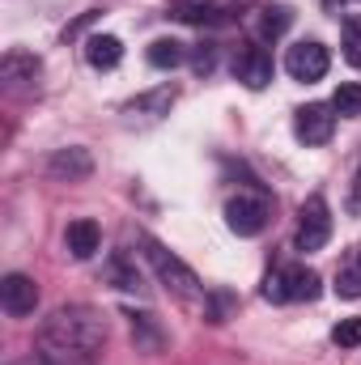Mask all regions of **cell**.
<instances>
[{"label": "cell", "instance_id": "1", "mask_svg": "<svg viewBox=\"0 0 361 365\" xmlns=\"http://www.w3.org/2000/svg\"><path fill=\"white\" fill-rule=\"evenodd\" d=\"M34 349L47 365H90L106 349V319L93 306H60L43 319Z\"/></svg>", "mask_w": 361, "mask_h": 365}, {"label": "cell", "instance_id": "2", "mask_svg": "<svg viewBox=\"0 0 361 365\" xmlns=\"http://www.w3.org/2000/svg\"><path fill=\"white\" fill-rule=\"evenodd\" d=\"M136 242L145 247V259H149V268L158 272V280L166 284V293H175L179 302H195V297H200V276L191 272L179 255H171V251H166L158 238H149V234H136Z\"/></svg>", "mask_w": 361, "mask_h": 365}, {"label": "cell", "instance_id": "3", "mask_svg": "<svg viewBox=\"0 0 361 365\" xmlns=\"http://www.w3.org/2000/svg\"><path fill=\"white\" fill-rule=\"evenodd\" d=\"M268 217H272V204H268L264 191H243V195H234V200L225 204V225H230L238 238H255V234H264Z\"/></svg>", "mask_w": 361, "mask_h": 365}, {"label": "cell", "instance_id": "4", "mask_svg": "<svg viewBox=\"0 0 361 365\" xmlns=\"http://www.w3.org/2000/svg\"><path fill=\"white\" fill-rule=\"evenodd\" d=\"M327 238H332V208H327V200L323 195H306V204H302V212H298V251H323L327 247Z\"/></svg>", "mask_w": 361, "mask_h": 365}, {"label": "cell", "instance_id": "5", "mask_svg": "<svg viewBox=\"0 0 361 365\" xmlns=\"http://www.w3.org/2000/svg\"><path fill=\"white\" fill-rule=\"evenodd\" d=\"M327 64H332V56H327V47L323 43H315V38H306V43H293L289 51H285V73L293 77V81H323L327 77Z\"/></svg>", "mask_w": 361, "mask_h": 365}, {"label": "cell", "instance_id": "6", "mask_svg": "<svg viewBox=\"0 0 361 365\" xmlns=\"http://www.w3.org/2000/svg\"><path fill=\"white\" fill-rule=\"evenodd\" d=\"M293 132H298V140H302V145H327V140H332V132H336V110H332L327 102H310V106H302V110H298Z\"/></svg>", "mask_w": 361, "mask_h": 365}, {"label": "cell", "instance_id": "7", "mask_svg": "<svg viewBox=\"0 0 361 365\" xmlns=\"http://www.w3.org/2000/svg\"><path fill=\"white\" fill-rule=\"evenodd\" d=\"M0 306H4V314H13V319L34 314V306H39V284H34V276H26V272L4 276V280H0Z\"/></svg>", "mask_w": 361, "mask_h": 365}, {"label": "cell", "instance_id": "8", "mask_svg": "<svg viewBox=\"0 0 361 365\" xmlns=\"http://www.w3.org/2000/svg\"><path fill=\"white\" fill-rule=\"evenodd\" d=\"M39 73H43L39 56H30V51H21V47L4 51V60H0V81H4V90L9 93L30 90V86L39 81Z\"/></svg>", "mask_w": 361, "mask_h": 365}, {"label": "cell", "instance_id": "9", "mask_svg": "<svg viewBox=\"0 0 361 365\" xmlns=\"http://www.w3.org/2000/svg\"><path fill=\"white\" fill-rule=\"evenodd\" d=\"M234 77L247 86V90H264L272 81V56L264 47H255V43H247L238 56H234Z\"/></svg>", "mask_w": 361, "mask_h": 365}, {"label": "cell", "instance_id": "10", "mask_svg": "<svg viewBox=\"0 0 361 365\" xmlns=\"http://www.w3.org/2000/svg\"><path fill=\"white\" fill-rule=\"evenodd\" d=\"M64 247H68L73 259H90L93 251L102 247V230H98V221H90V217L68 221V230H64Z\"/></svg>", "mask_w": 361, "mask_h": 365}, {"label": "cell", "instance_id": "11", "mask_svg": "<svg viewBox=\"0 0 361 365\" xmlns=\"http://www.w3.org/2000/svg\"><path fill=\"white\" fill-rule=\"evenodd\" d=\"M47 170L56 175V179H68V182H77V179H90V170H93V158L86 153V149H60L51 162H47Z\"/></svg>", "mask_w": 361, "mask_h": 365}, {"label": "cell", "instance_id": "12", "mask_svg": "<svg viewBox=\"0 0 361 365\" xmlns=\"http://www.w3.org/2000/svg\"><path fill=\"white\" fill-rule=\"evenodd\" d=\"M171 13L187 26H221V21H230V13L221 4H200V0H179Z\"/></svg>", "mask_w": 361, "mask_h": 365}, {"label": "cell", "instance_id": "13", "mask_svg": "<svg viewBox=\"0 0 361 365\" xmlns=\"http://www.w3.org/2000/svg\"><path fill=\"white\" fill-rule=\"evenodd\" d=\"M86 60H90L98 73H106V68H115L123 60V43L115 34H93L90 43H86Z\"/></svg>", "mask_w": 361, "mask_h": 365}, {"label": "cell", "instance_id": "14", "mask_svg": "<svg viewBox=\"0 0 361 365\" xmlns=\"http://www.w3.org/2000/svg\"><path fill=\"white\" fill-rule=\"evenodd\" d=\"M285 289H289V302H315L323 293V280L315 268H285Z\"/></svg>", "mask_w": 361, "mask_h": 365}, {"label": "cell", "instance_id": "15", "mask_svg": "<svg viewBox=\"0 0 361 365\" xmlns=\"http://www.w3.org/2000/svg\"><path fill=\"white\" fill-rule=\"evenodd\" d=\"M336 293L340 297H361V247H353L340 268H336Z\"/></svg>", "mask_w": 361, "mask_h": 365}, {"label": "cell", "instance_id": "16", "mask_svg": "<svg viewBox=\"0 0 361 365\" xmlns=\"http://www.w3.org/2000/svg\"><path fill=\"white\" fill-rule=\"evenodd\" d=\"M340 47H345V60L361 68V13H349L345 26H340Z\"/></svg>", "mask_w": 361, "mask_h": 365}, {"label": "cell", "instance_id": "17", "mask_svg": "<svg viewBox=\"0 0 361 365\" xmlns=\"http://www.w3.org/2000/svg\"><path fill=\"white\" fill-rule=\"evenodd\" d=\"M183 43H175V38H158V43H149V64L153 68H179L183 64Z\"/></svg>", "mask_w": 361, "mask_h": 365}, {"label": "cell", "instance_id": "18", "mask_svg": "<svg viewBox=\"0 0 361 365\" xmlns=\"http://www.w3.org/2000/svg\"><path fill=\"white\" fill-rule=\"evenodd\" d=\"M332 110H336V115H345V119L361 115V86H357V81H349V86H340V90L332 93Z\"/></svg>", "mask_w": 361, "mask_h": 365}, {"label": "cell", "instance_id": "19", "mask_svg": "<svg viewBox=\"0 0 361 365\" xmlns=\"http://www.w3.org/2000/svg\"><path fill=\"white\" fill-rule=\"evenodd\" d=\"M175 102V90H153V93H145V98H136V102H128V115H162L166 106Z\"/></svg>", "mask_w": 361, "mask_h": 365}, {"label": "cell", "instance_id": "20", "mask_svg": "<svg viewBox=\"0 0 361 365\" xmlns=\"http://www.w3.org/2000/svg\"><path fill=\"white\" fill-rule=\"evenodd\" d=\"M289 21H293V13H289L285 4H272V9H264V17H260V30H264L268 38H276V34L289 30Z\"/></svg>", "mask_w": 361, "mask_h": 365}, {"label": "cell", "instance_id": "21", "mask_svg": "<svg viewBox=\"0 0 361 365\" xmlns=\"http://www.w3.org/2000/svg\"><path fill=\"white\" fill-rule=\"evenodd\" d=\"M332 340H336L340 349H361V319H340V323L332 327Z\"/></svg>", "mask_w": 361, "mask_h": 365}, {"label": "cell", "instance_id": "22", "mask_svg": "<svg viewBox=\"0 0 361 365\" xmlns=\"http://www.w3.org/2000/svg\"><path fill=\"white\" fill-rule=\"evenodd\" d=\"M132 340H141V344H145L149 353H153V349L162 344V336L153 331V323H149V314H132Z\"/></svg>", "mask_w": 361, "mask_h": 365}, {"label": "cell", "instance_id": "23", "mask_svg": "<svg viewBox=\"0 0 361 365\" xmlns=\"http://www.w3.org/2000/svg\"><path fill=\"white\" fill-rule=\"evenodd\" d=\"M264 297H268V302H289L285 272H268V276H264Z\"/></svg>", "mask_w": 361, "mask_h": 365}, {"label": "cell", "instance_id": "24", "mask_svg": "<svg viewBox=\"0 0 361 365\" xmlns=\"http://www.w3.org/2000/svg\"><path fill=\"white\" fill-rule=\"evenodd\" d=\"M213 68V47H200L195 51V73H208Z\"/></svg>", "mask_w": 361, "mask_h": 365}, {"label": "cell", "instance_id": "25", "mask_svg": "<svg viewBox=\"0 0 361 365\" xmlns=\"http://www.w3.org/2000/svg\"><path fill=\"white\" fill-rule=\"evenodd\" d=\"M13 365H47V361H34V357H30V361H13Z\"/></svg>", "mask_w": 361, "mask_h": 365}, {"label": "cell", "instance_id": "26", "mask_svg": "<svg viewBox=\"0 0 361 365\" xmlns=\"http://www.w3.org/2000/svg\"><path fill=\"white\" fill-rule=\"evenodd\" d=\"M327 4H332V9H340V4H345V0H327Z\"/></svg>", "mask_w": 361, "mask_h": 365}, {"label": "cell", "instance_id": "27", "mask_svg": "<svg viewBox=\"0 0 361 365\" xmlns=\"http://www.w3.org/2000/svg\"><path fill=\"white\" fill-rule=\"evenodd\" d=\"M357 200H361V175H357Z\"/></svg>", "mask_w": 361, "mask_h": 365}]
</instances>
